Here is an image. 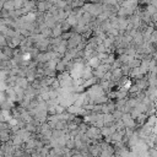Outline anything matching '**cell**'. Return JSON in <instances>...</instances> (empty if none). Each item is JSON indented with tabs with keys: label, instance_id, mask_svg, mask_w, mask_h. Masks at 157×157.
Segmentation results:
<instances>
[{
	"label": "cell",
	"instance_id": "obj_1",
	"mask_svg": "<svg viewBox=\"0 0 157 157\" xmlns=\"http://www.w3.org/2000/svg\"><path fill=\"white\" fill-rule=\"evenodd\" d=\"M86 136L90 139V140H98L102 135H101V129L99 128H96L94 125L92 126H87V130H86Z\"/></svg>",
	"mask_w": 157,
	"mask_h": 157
},
{
	"label": "cell",
	"instance_id": "obj_2",
	"mask_svg": "<svg viewBox=\"0 0 157 157\" xmlns=\"http://www.w3.org/2000/svg\"><path fill=\"white\" fill-rule=\"evenodd\" d=\"M20 157H31V155H29V153H27V152H23Z\"/></svg>",
	"mask_w": 157,
	"mask_h": 157
}]
</instances>
